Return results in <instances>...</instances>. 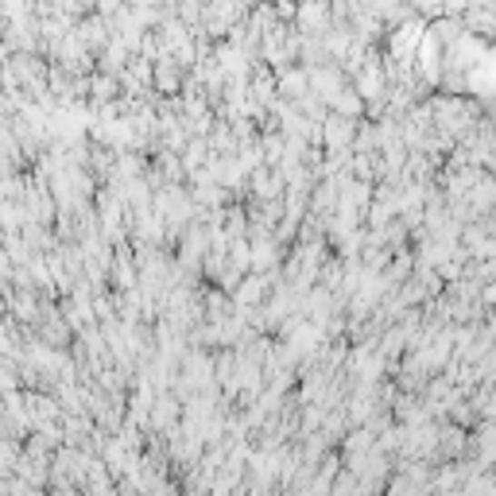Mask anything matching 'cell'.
<instances>
[{"label": "cell", "mask_w": 496, "mask_h": 496, "mask_svg": "<svg viewBox=\"0 0 496 496\" xmlns=\"http://www.w3.org/2000/svg\"><path fill=\"white\" fill-rule=\"evenodd\" d=\"M412 12H419V16H427V20L450 16V12H446V0H412Z\"/></svg>", "instance_id": "cell-1"}]
</instances>
